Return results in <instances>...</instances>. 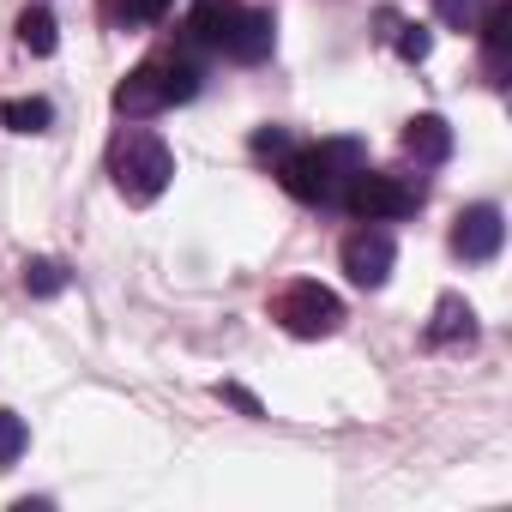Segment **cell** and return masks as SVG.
<instances>
[{
    "instance_id": "d6986e66",
    "label": "cell",
    "mask_w": 512,
    "mask_h": 512,
    "mask_svg": "<svg viewBox=\"0 0 512 512\" xmlns=\"http://www.w3.org/2000/svg\"><path fill=\"white\" fill-rule=\"evenodd\" d=\"M253 151H260V157H284V151H290V133H284V127L253 133Z\"/></svg>"
},
{
    "instance_id": "4fadbf2b",
    "label": "cell",
    "mask_w": 512,
    "mask_h": 512,
    "mask_svg": "<svg viewBox=\"0 0 512 512\" xmlns=\"http://www.w3.org/2000/svg\"><path fill=\"white\" fill-rule=\"evenodd\" d=\"M19 43H25L31 55H55V19H49L43 7L19 13Z\"/></svg>"
},
{
    "instance_id": "8992f818",
    "label": "cell",
    "mask_w": 512,
    "mask_h": 512,
    "mask_svg": "<svg viewBox=\"0 0 512 512\" xmlns=\"http://www.w3.org/2000/svg\"><path fill=\"white\" fill-rule=\"evenodd\" d=\"M272 314L284 320L290 338H332V332L344 326V302H338L326 284H290Z\"/></svg>"
},
{
    "instance_id": "7c38bea8",
    "label": "cell",
    "mask_w": 512,
    "mask_h": 512,
    "mask_svg": "<svg viewBox=\"0 0 512 512\" xmlns=\"http://www.w3.org/2000/svg\"><path fill=\"white\" fill-rule=\"evenodd\" d=\"M506 43H512V7H506V0H494V7L482 13V49H488V67L494 73L506 67Z\"/></svg>"
},
{
    "instance_id": "6da1fadb",
    "label": "cell",
    "mask_w": 512,
    "mask_h": 512,
    "mask_svg": "<svg viewBox=\"0 0 512 512\" xmlns=\"http://www.w3.org/2000/svg\"><path fill=\"white\" fill-rule=\"evenodd\" d=\"M362 169V145L356 139H326V145H308V151H284L278 157V175H284V187L296 193V199H308V205H326V199H338V181H350Z\"/></svg>"
},
{
    "instance_id": "277c9868",
    "label": "cell",
    "mask_w": 512,
    "mask_h": 512,
    "mask_svg": "<svg viewBox=\"0 0 512 512\" xmlns=\"http://www.w3.org/2000/svg\"><path fill=\"white\" fill-rule=\"evenodd\" d=\"M193 31L211 43V49H223L229 61H266L272 55V13H260V7H205L199 19H193Z\"/></svg>"
},
{
    "instance_id": "5bb4252c",
    "label": "cell",
    "mask_w": 512,
    "mask_h": 512,
    "mask_svg": "<svg viewBox=\"0 0 512 512\" xmlns=\"http://www.w3.org/2000/svg\"><path fill=\"white\" fill-rule=\"evenodd\" d=\"M31 446V434H25V422L13 416V410H0V470L7 464H19V452Z\"/></svg>"
},
{
    "instance_id": "e0dca14e",
    "label": "cell",
    "mask_w": 512,
    "mask_h": 512,
    "mask_svg": "<svg viewBox=\"0 0 512 512\" xmlns=\"http://www.w3.org/2000/svg\"><path fill=\"white\" fill-rule=\"evenodd\" d=\"M434 13H440L452 31H470V25H476V13H482V0H434Z\"/></svg>"
},
{
    "instance_id": "ffe728a7",
    "label": "cell",
    "mask_w": 512,
    "mask_h": 512,
    "mask_svg": "<svg viewBox=\"0 0 512 512\" xmlns=\"http://www.w3.org/2000/svg\"><path fill=\"white\" fill-rule=\"evenodd\" d=\"M217 392H223V398H229V404H241V410H247V416H260V404H253V398H247V392H241V386H217Z\"/></svg>"
},
{
    "instance_id": "5b68a950",
    "label": "cell",
    "mask_w": 512,
    "mask_h": 512,
    "mask_svg": "<svg viewBox=\"0 0 512 512\" xmlns=\"http://www.w3.org/2000/svg\"><path fill=\"white\" fill-rule=\"evenodd\" d=\"M356 217H368V223H392V217H410L416 205H422V187H410L404 175H380V169H356L350 181H344V193H338Z\"/></svg>"
},
{
    "instance_id": "9c48e42d",
    "label": "cell",
    "mask_w": 512,
    "mask_h": 512,
    "mask_svg": "<svg viewBox=\"0 0 512 512\" xmlns=\"http://www.w3.org/2000/svg\"><path fill=\"white\" fill-rule=\"evenodd\" d=\"M404 151H410L416 163H440V157L452 151V127H446L440 115H416V121L404 127Z\"/></svg>"
},
{
    "instance_id": "8fae6325",
    "label": "cell",
    "mask_w": 512,
    "mask_h": 512,
    "mask_svg": "<svg viewBox=\"0 0 512 512\" xmlns=\"http://www.w3.org/2000/svg\"><path fill=\"white\" fill-rule=\"evenodd\" d=\"M0 121H7L13 133H49L55 103L49 97H7V103H0Z\"/></svg>"
},
{
    "instance_id": "30bf717a",
    "label": "cell",
    "mask_w": 512,
    "mask_h": 512,
    "mask_svg": "<svg viewBox=\"0 0 512 512\" xmlns=\"http://www.w3.org/2000/svg\"><path fill=\"white\" fill-rule=\"evenodd\" d=\"M458 338H476V314H470V302H458V296H440V308H434V326H428V344H458Z\"/></svg>"
},
{
    "instance_id": "9a60e30c",
    "label": "cell",
    "mask_w": 512,
    "mask_h": 512,
    "mask_svg": "<svg viewBox=\"0 0 512 512\" xmlns=\"http://www.w3.org/2000/svg\"><path fill=\"white\" fill-rule=\"evenodd\" d=\"M163 13H169V0H109V19H121V25H151Z\"/></svg>"
},
{
    "instance_id": "52a82bcc",
    "label": "cell",
    "mask_w": 512,
    "mask_h": 512,
    "mask_svg": "<svg viewBox=\"0 0 512 512\" xmlns=\"http://www.w3.org/2000/svg\"><path fill=\"white\" fill-rule=\"evenodd\" d=\"M392 260H398V247H392L386 229H356V235L344 241V272H350V284H362V290H380V284L392 278Z\"/></svg>"
},
{
    "instance_id": "3957f363",
    "label": "cell",
    "mask_w": 512,
    "mask_h": 512,
    "mask_svg": "<svg viewBox=\"0 0 512 512\" xmlns=\"http://www.w3.org/2000/svg\"><path fill=\"white\" fill-rule=\"evenodd\" d=\"M199 91V67L193 61H175V55H151L121 91H115V109L121 115H157V109H175V103H187Z\"/></svg>"
},
{
    "instance_id": "ac0fdd59",
    "label": "cell",
    "mask_w": 512,
    "mask_h": 512,
    "mask_svg": "<svg viewBox=\"0 0 512 512\" xmlns=\"http://www.w3.org/2000/svg\"><path fill=\"white\" fill-rule=\"evenodd\" d=\"M428 49H434V37H428L422 25H398V55H404V61H422Z\"/></svg>"
},
{
    "instance_id": "7a4b0ae2",
    "label": "cell",
    "mask_w": 512,
    "mask_h": 512,
    "mask_svg": "<svg viewBox=\"0 0 512 512\" xmlns=\"http://www.w3.org/2000/svg\"><path fill=\"white\" fill-rule=\"evenodd\" d=\"M109 169H115V187H121L133 205H151V199L169 187L175 157H169V145H163L151 127H127V133L109 145Z\"/></svg>"
},
{
    "instance_id": "2e32d148",
    "label": "cell",
    "mask_w": 512,
    "mask_h": 512,
    "mask_svg": "<svg viewBox=\"0 0 512 512\" xmlns=\"http://www.w3.org/2000/svg\"><path fill=\"white\" fill-rule=\"evenodd\" d=\"M61 284H67V278H61L55 260H31V266H25V290H31V296H61Z\"/></svg>"
},
{
    "instance_id": "ba28073f",
    "label": "cell",
    "mask_w": 512,
    "mask_h": 512,
    "mask_svg": "<svg viewBox=\"0 0 512 512\" xmlns=\"http://www.w3.org/2000/svg\"><path fill=\"white\" fill-rule=\"evenodd\" d=\"M500 235H506L500 211H494V205H470V211L452 223V253H458V260H494V253H500Z\"/></svg>"
}]
</instances>
